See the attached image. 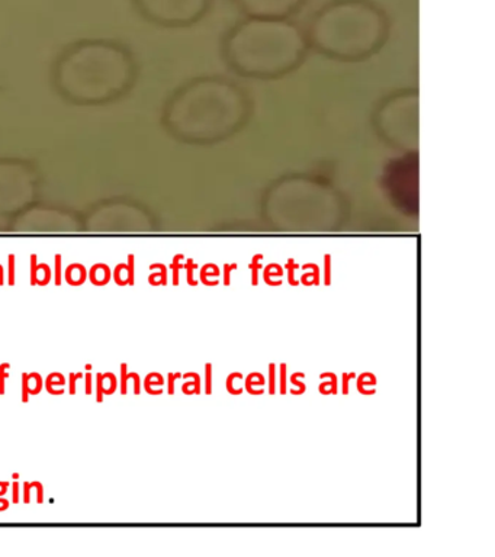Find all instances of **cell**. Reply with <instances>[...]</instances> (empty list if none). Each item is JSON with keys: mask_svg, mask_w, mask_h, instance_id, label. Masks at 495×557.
Returning a JSON list of instances; mask_svg holds the SVG:
<instances>
[{"mask_svg": "<svg viewBox=\"0 0 495 557\" xmlns=\"http://www.w3.org/2000/svg\"><path fill=\"white\" fill-rule=\"evenodd\" d=\"M7 369H10V364L0 366V395L5 394V379L10 376Z\"/></svg>", "mask_w": 495, "mask_h": 557, "instance_id": "cell-3", "label": "cell"}, {"mask_svg": "<svg viewBox=\"0 0 495 557\" xmlns=\"http://www.w3.org/2000/svg\"><path fill=\"white\" fill-rule=\"evenodd\" d=\"M240 7L259 17H280L298 9L304 0H238Z\"/></svg>", "mask_w": 495, "mask_h": 557, "instance_id": "cell-2", "label": "cell"}, {"mask_svg": "<svg viewBox=\"0 0 495 557\" xmlns=\"http://www.w3.org/2000/svg\"><path fill=\"white\" fill-rule=\"evenodd\" d=\"M24 386H23V400L24 403H27L28 400V381H29V374H24L23 376Z\"/></svg>", "mask_w": 495, "mask_h": 557, "instance_id": "cell-4", "label": "cell"}, {"mask_svg": "<svg viewBox=\"0 0 495 557\" xmlns=\"http://www.w3.org/2000/svg\"><path fill=\"white\" fill-rule=\"evenodd\" d=\"M208 0H138L143 11L163 22H188L206 11Z\"/></svg>", "mask_w": 495, "mask_h": 557, "instance_id": "cell-1", "label": "cell"}, {"mask_svg": "<svg viewBox=\"0 0 495 557\" xmlns=\"http://www.w3.org/2000/svg\"><path fill=\"white\" fill-rule=\"evenodd\" d=\"M84 376V374L79 373V374H71V394H75V391H76V379H79Z\"/></svg>", "mask_w": 495, "mask_h": 557, "instance_id": "cell-5", "label": "cell"}, {"mask_svg": "<svg viewBox=\"0 0 495 557\" xmlns=\"http://www.w3.org/2000/svg\"><path fill=\"white\" fill-rule=\"evenodd\" d=\"M90 374H88V376H86V379H88V389H86V392H88V394H90Z\"/></svg>", "mask_w": 495, "mask_h": 557, "instance_id": "cell-6", "label": "cell"}]
</instances>
